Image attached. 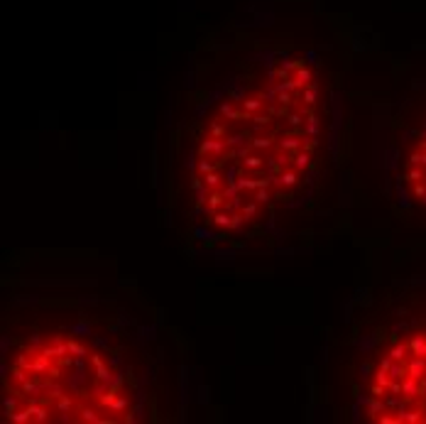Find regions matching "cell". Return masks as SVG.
I'll list each match as a JSON object with an SVG mask.
<instances>
[{
	"instance_id": "obj_1",
	"label": "cell",
	"mask_w": 426,
	"mask_h": 424,
	"mask_svg": "<svg viewBox=\"0 0 426 424\" xmlns=\"http://www.w3.org/2000/svg\"><path fill=\"white\" fill-rule=\"evenodd\" d=\"M314 74L286 64L270 81L220 106L199 145V204L238 228L294 189L314 152Z\"/></svg>"
},
{
	"instance_id": "obj_2",
	"label": "cell",
	"mask_w": 426,
	"mask_h": 424,
	"mask_svg": "<svg viewBox=\"0 0 426 424\" xmlns=\"http://www.w3.org/2000/svg\"><path fill=\"white\" fill-rule=\"evenodd\" d=\"M130 410L118 375L73 339L39 341L17 355L5 412L15 422H120Z\"/></svg>"
},
{
	"instance_id": "obj_3",
	"label": "cell",
	"mask_w": 426,
	"mask_h": 424,
	"mask_svg": "<svg viewBox=\"0 0 426 424\" xmlns=\"http://www.w3.org/2000/svg\"><path fill=\"white\" fill-rule=\"evenodd\" d=\"M367 415L390 424H426V329L399 341L380 360Z\"/></svg>"
},
{
	"instance_id": "obj_4",
	"label": "cell",
	"mask_w": 426,
	"mask_h": 424,
	"mask_svg": "<svg viewBox=\"0 0 426 424\" xmlns=\"http://www.w3.org/2000/svg\"><path fill=\"white\" fill-rule=\"evenodd\" d=\"M404 179H407V187L412 189V194L422 204H426V133L417 140V145L409 152Z\"/></svg>"
}]
</instances>
